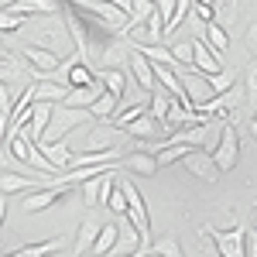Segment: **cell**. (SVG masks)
<instances>
[{"instance_id":"6da1fadb","label":"cell","mask_w":257,"mask_h":257,"mask_svg":"<svg viewBox=\"0 0 257 257\" xmlns=\"http://www.w3.org/2000/svg\"><path fill=\"white\" fill-rule=\"evenodd\" d=\"M93 117H89V110H79V106H65V103H55V110H52V120H48V127H45V138L41 141H65L72 131H79V127H89Z\"/></svg>"},{"instance_id":"7a4b0ae2","label":"cell","mask_w":257,"mask_h":257,"mask_svg":"<svg viewBox=\"0 0 257 257\" xmlns=\"http://www.w3.org/2000/svg\"><path fill=\"white\" fill-rule=\"evenodd\" d=\"M117 178H120V189H123V196H127V213H123L120 219H127V223L138 230L141 243H151V216H148L144 196L138 192V185H134L131 178H123V175H117Z\"/></svg>"},{"instance_id":"3957f363","label":"cell","mask_w":257,"mask_h":257,"mask_svg":"<svg viewBox=\"0 0 257 257\" xmlns=\"http://www.w3.org/2000/svg\"><path fill=\"white\" fill-rule=\"evenodd\" d=\"M28 45H38V48L52 52V55H59V59H69V55H76V48H72V38H69V28H65V18H62L59 24H41V28H35Z\"/></svg>"},{"instance_id":"277c9868","label":"cell","mask_w":257,"mask_h":257,"mask_svg":"<svg viewBox=\"0 0 257 257\" xmlns=\"http://www.w3.org/2000/svg\"><path fill=\"white\" fill-rule=\"evenodd\" d=\"M0 82H7L11 86V93L18 96L21 89L28 86L31 79V69H28V62L18 55V48H7L4 41H0Z\"/></svg>"},{"instance_id":"5b68a950","label":"cell","mask_w":257,"mask_h":257,"mask_svg":"<svg viewBox=\"0 0 257 257\" xmlns=\"http://www.w3.org/2000/svg\"><path fill=\"white\" fill-rule=\"evenodd\" d=\"M240 103H247V96H243V86H240V79H237L230 89H223V93H216V96H209L206 103H199L196 110H199V113H206V117H213V120H226Z\"/></svg>"},{"instance_id":"8992f818","label":"cell","mask_w":257,"mask_h":257,"mask_svg":"<svg viewBox=\"0 0 257 257\" xmlns=\"http://www.w3.org/2000/svg\"><path fill=\"white\" fill-rule=\"evenodd\" d=\"M243 233H247V226H230V230L202 226V237L216 247L219 257H243Z\"/></svg>"},{"instance_id":"52a82bcc","label":"cell","mask_w":257,"mask_h":257,"mask_svg":"<svg viewBox=\"0 0 257 257\" xmlns=\"http://www.w3.org/2000/svg\"><path fill=\"white\" fill-rule=\"evenodd\" d=\"M127 138L123 127H113L110 120H93L89 123V138H86V148L82 151H110V148H120Z\"/></svg>"},{"instance_id":"ba28073f","label":"cell","mask_w":257,"mask_h":257,"mask_svg":"<svg viewBox=\"0 0 257 257\" xmlns=\"http://www.w3.org/2000/svg\"><path fill=\"white\" fill-rule=\"evenodd\" d=\"M209 155H213V161H216L219 172H230V168L237 165L240 138H237V127H233V123H223V127H219V141H216V148H213Z\"/></svg>"},{"instance_id":"9c48e42d","label":"cell","mask_w":257,"mask_h":257,"mask_svg":"<svg viewBox=\"0 0 257 257\" xmlns=\"http://www.w3.org/2000/svg\"><path fill=\"white\" fill-rule=\"evenodd\" d=\"M182 165H185L189 175L202 178V182H219V175H223V172L216 168V161H213V155H209L206 148H189L185 158H182Z\"/></svg>"},{"instance_id":"30bf717a","label":"cell","mask_w":257,"mask_h":257,"mask_svg":"<svg viewBox=\"0 0 257 257\" xmlns=\"http://www.w3.org/2000/svg\"><path fill=\"white\" fill-rule=\"evenodd\" d=\"M65 192H69V185L48 182V185H41V189H31L28 196L21 199V209H24V213H45V209H48V206H55Z\"/></svg>"},{"instance_id":"8fae6325","label":"cell","mask_w":257,"mask_h":257,"mask_svg":"<svg viewBox=\"0 0 257 257\" xmlns=\"http://www.w3.org/2000/svg\"><path fill=\"white\" fill-rule=\"evenodd\" d=\"M178 79H182V89H185V96H189V103L192 106H199V103H206V99L213 96V86H209V76H202L199 69H189V65H182V69H175Z\"/></svg>"},{"instance_id":"7c38bea8","label":"cell","mask_w":257,"mask_h":257,"mask_svg":"<svg viewBox=\"0 0 257 257\" xmlns=\"http://www.w3.org/2000/svg\"><path fill=\"white\" fill-rule=\"evenodd\" d=\"M48 182H55V178H41V175H24V172H14V168H7V172H0V192L4 196H14V192H31V189H41V185H48Z\"/></svg>"},{"instance_id":"4fadbf2b","label":"cell","mask_w":257,"mask_h":257,"mask_svg":"<svg viewBox=\"0 0 257 257\" xmlns=\"http://www.w3.org/2000/svg\"><path fill=\"white\" fill-rule=\"evenodd\" d=\"M120 172H134V175H141V178H155L161 168H158L155 151L138 148V151H131V155H123V158H120Z\"/></svg>"},{"instance_id":"5bb4252c","label":"cell","mask_w":257,"mask_h":257,"mask_svg":"<svg viewBox=\"0 0 257 257\" xmlns=\"http://www.w3.org/2000/svg\"><path fill=\"white\" fill-rule=\"evenodd\" d=\"M7 11H14L21 18H48V14H62V0H7L0 4Z\"/></svg>"},{"instance_id":"9a60e30c","label":"cell","mask_w":257,"mask_h":257,"mask_svg":"<svg viewBox=\"0 0 257 257\" xmlns=\"http://www.w3.org/2000/svg\"><path fill=\"white\" fill-rule=\"evenodd\" d=\"M131 52H134V45L127 41V35H113V38H110V45L103 48L99 62H96V72H99V69H120L123 62L131 59Z\"/></svg>"},{"instance_id":"2e32d148","label":"cell","mask_w":257,"mask_h":257,"mask_svg":"<svg viewBox=\"0 0 257 257\" xmlns=\"http://www.w3.org/2000/svg\"><path fill=\"white\" fill-rule=\"evenodd\" d=\"M192 69H199L202 76H216L223 69V55H216L202 38H192Z\"/></svg>"},{"instance_id":"e0dca14e","label":"cell","mask_w":257,"mask_h":257,"mask_svg":"<svg viewBox=\"0 0 257 257\" xmlns=\"http://www.w3.org/2000/svg\"><path fill=\"white\" fill-rule=\"evenodd\" d=\"M123 257H185V254H182L175 237H158V240H151V243L134 247L131 254H123Z\"/></svg>"},{"instance_id":"ac0fdd59","label":"cell","mask_w":257,"mask_h":257,"mask_svg":"<svg viewBox=\"0 0 257 257\" xmlns=\"http://www.w3.org/2000/svg\"><path fill=\"white\" fill-rule=\"evenodd\" d=\"M127 65H131V76L138 79V86L144 89V93H155V89H158V82H155V65H151V62L144 59V55H141L138 48L131 52Z\"/></svg>"},{"instance_id":"d6986e66","label":"cell","mask_w":257,"mask_h":257,"mask_svg":"<svg viewBox=\"0 0 257 257\" xmlns=\"http://www.w3.org/2000/svg\"><path fill=\"white\" fill-rule=\"evenodd\" d=\"M38 151L55 165L59 175H62V172H69V165H72V151H69L65 141H38Z\"/></svg>"},{"instance_id":"ffe728a7","label":"cell","mask_w":257,"mask_h":257,"mask_svg":"<svg viewBox=\"0 0 257 257\" xmlns=\"http://www.w3.org/2000/svg\"><path fill=\"white\" fill-rule=\"evenodd\" d=\"M117 233H120V226L113 223V219H110V223H99V233H96V240H93V247H89V254H96V257H113Z\"/></svg>"},{"instance_id":"44dd1931","label":"cell","mask_w":257,"mask_h":257,"mask_svg":"<svg viewBox=\"0 0 257 257\" xmlns=\"http://www.w3.org/2000/svg\"><path fill=\"white\" fill-rule=\"evenodd\" d=\"M123 131H127V138H131V141H138V138H141V141H151V138H158L165 127H161V123L151 117V113H144V117L131 120V123H127ZM165 134H168V131H165Z\"/></svg>"},{"instance_id":"7402d4cb","label":"cell","mask_w":257,"mask_h":257,"mask_svg":"<svg viewBox=\"0 0 257 257\" xmlns=\"http://www.w3.org/2000/svg\"><path fill=\"white\" fill-rule=\"evenodd\" d=\"M69 240L65 237H52V240H41V243H28L21 250H11V254H0V257H52L55 250H62Z\"/></svg>"},{"instance_id":"603a6c76","label":"cell","mask_w":257,"mask_h":257,"mask_svg":"<svg viewBox=\"0 0 257 257\" xmlns=\"http://www.w3.org/2000/svg\"><path fill=\"white\" fill-rule=\"evenodd\" d=\"M99 93H103V82H99V79L89 82V86H69V93H65L62 103H65V106H79V110H86Z\"/></svg>"},{"instance_id":"cb8c5ba5","label":"cell","mask_w":257,"mask_h":257,"mask_svg":"<svg viewBox=\"0 0 257 257\" xmlns=\"http://www.w3.org/2000/svg\"><path fill=\"white\" fill-rule=\"evenodd\" d=\"M96 79L103 82V89H106L110 96L123 99V93H127V72H123V69H99Z\"/></svg>"},{"instance_id":"d4e9b609","label":"cell","mask_w":257,"mask_h":257,"mask_svg":"<svg viewBox=\"0 0 257 257\" xmlns=\"http://www.w3.org/2000/svg\"><path fill=\"white\" fill-rule=\"evenodd\" d=\"M65 93H69V82H62V79L35 82V99H41V103H62Z\"/></svg>"},{"instance_id":"484cf974","label":"cell","mask_w":257,"mask_h":257,"mask_svg":"<svg viewBox=\"0 0 257 257\" xmlns=\"http://www.w3.org/2000/svg\"><path fill=\"white\" fill-rule=\"evenodd\" d=\"M202 41H206L216 55H226V48H230V35H226V28H219L216 21L202 24Z\"/></svg>"},{"instance_id":"4316f807","label":"cell","mask_w":257,"mask_h":257,"mask_svg":"<svg viewBox=\"0 0 257 257\" xmlns=\"http://www.w3.org/2000/svg\"><path fill=\"white\" fill-rule=\"evenodd\" d=\"M86 110H89V117H93V120H110V117H113V113L120 110V99H117V96H110V93L103 89V93H99V96L93 99Z\"/></svg>"},{"instance_id":"83f0119b","label":"cell","mask_w":257,"mask_h":257,"mask_svg":"<svg viewBox=\"0 0 257 257\" xmlns=\"http://www.w3.org/2000/svg\"><path fill=\"white\" fill-rule=\"evenodd\" d=\"M99 233V223H93V219H82L79 230H76V254H89V247H93V240H96Z\"/></svg>"},{"instance_id":"f1b7e54d","label":"cell","mask_w":257,"mask_h":257,"mask_svg":"<svg viewBox=\"0 0 257 257\" xmlns=\"http://www.w3.org/2000/svg\"><path fill=\"white\" fill-rule=\"evenodd\" d=\"M103 175L106 172H99V175L86 178V182H79V196H82V206H99V189H103Z\"/></svg>"},{"instance_id":"f546056e","label":"cell","mask_w":257,"mask_h":257,"mask_svg":"<svg viewBox=\"0 0 257 257\" xmlns=\"http://www.w3.org/2000/svg\"><path fill=\"white\" fill-rule=\"evenodd\" d=\"M213 21L219 28H230L237 21V0H213Z\"/></svg>"},{"instance_id":"4dcf8cb0","label":"cell","mask_w":257,"mask_h":257,"mask_svg":"<svg viewBox=\"0 0 257 257\" xmlns=\"http://www.w3.org/2000/svg\"><path fill=\"white\" fill-rule=\"evenodd\" d=\"M240 86H243L247 103H254V106H257V59H250V62H247V69L240 72Z\"/></svg>"},{"instance_id":"1f68e13d","label":"cell","mask_w":257,"mask_h":257,"mask_svg":"<svg viewBox=\"0 0 257 257\" xmlns=\"http://www.w3.org/2000/svg\"><path fill=\"white\" fill-rule=\"evenodd\" d=\"M189 11H192V0H175V11H172V18L165 21V38H172L178 28H182V21L189 18Z\"/></svg>"},{"instance_id":"d6a6232c","label":"cell","mask_w":257,"mask_h":257,"mask_svg":"<svg viewBox=\"0 0 257 257\" xmlns=\"http://www.w3.org/2000/svg\"><path fill=\"white\" fill-rule=\"evenodd\" d=\"M28 21L31 18H21L14 11H7V7H0V35H14L21 28H28Z\"/></svg>"},{"instance_id":"836d02e7","label":"cell","mask_w":257,"mask_h":257,"mask_svg":"<svg viewBox=\"0 0 257 257\" xmlns=\"http://www.w3.org/2000/svg\"><path fill=\"white\" fill-rule=\"evenodd\" d=\"M237 79H240V72H237V69H226V65H223V69H219L216 76H209V86H213V96H216V93H223V89H230V86H233Z\"/></svg>"},{"instance_id":"e575fe53","label":"cell","mask_w":257,"mask_h":257,"mask_svg":"<svg viewBox=\"0 0 257 257\" xmlns=\"http://www.w3.org/2000/svg\"><path fill=\"white\" fill-rule=\"evenodd\" d=\"M151 14H155V0H134V4H131V11H127V18L134 21V24L148 21Z\"/></svg>"},{"instance_id":"d590c367","label":"cell","mask_w":257,"mask_h":257,"mask_svg":"<svg viewBox=\"0 0 257 257\" xmlns=\"http://www.w3.org/2000/svg\"><path fill=\"white\" fill-rule=\"evenodd\" d=\"M138 230H134V226H131V233H117V247H113V254H131V250H134V247H138Z\"/></svg>"},{"instance_id":"8d00e7d4","label":"cell","mask_w":257,"mask_h":257,"mask_svg":"<svg viewBox=\"0 0 257 257\" xmlns=\"http://www.w3.org/2000/svg\"><path fill=\"white\" fill-rule=\"evenodd\" d=\"M172 55H175L178 65H189V69H192V41H178V45H172Z\"/></svg>"},{"instance_id":"74e56055","label":"cell","mask_w":257,"mask_h":257,"mask_svg":"<svg viewBox=\"0 0 257 257\" xmlns=\"http://www.w3.org/2000/svg\"><path fill=\"white\" fill-rule=\"evenodd\" d=\"M243 257H257V230L247 223V233H243Z\"/></svg>"},{"instance_id":"f35d334b","label":"cell","mask_w":257,"mask_h":257,"mask_svg":"<svg viewBox=\"0 0 257 257\" xmlns=\"http://www.w3.org/2000/svg\"><path fill=\"white\" fill-rule=\"evenodd\" d=\"M243 41H247V52L257 59V24H247V31H243Z\"/></svg>"},{"instance_id":"ab89813d","label":"cell","mask_w":257,"mask_h":257,"mask_svg":"<svg viewBox=\"0 0 257 257\" xmlns=\"http://www.w3.org/2000/svg\"><path fill=\"white\" fill-rule=\"evenodd\" d=\"M155 11H158L161 21H168V18H172V11H175V0H155Z\"/></svg>"},{"instance_id":"60d3db41","label":"cell","mask_w":257,"mask_h":257,"mask_svg":"<svg viewBox=\"0 0 257 257\" xmlns=\"http://www.w3.org/2000/svg\"><path fill=\"white\" fill-rule=\"evenodd\" d=\"M4 219H7V196L0 192V226H4Z\"/></svg>"},{"instance_id":"b9f144b4","label":"cell","mask_w":257,"mask_h":257,"mask_svg":"<svg viewBox=\"0 0 257 257\" xmlns=\"http://www.w3.org/2000/svg\"><path fill=\"white\" fill-rule=\"evenodd\" d=\"M250 226L257 230V202H254V213H250Z\"/></svg>"},{"instance_id":"7bdbcfd3","label":"cell","mask_w":257,"mask_h":257,"mask_svg":"<svg viewBox=\"0 0 257 257\" xmlns=\"http://www.w3.org/2000/svg\"><path fill=\"white\" fill-rule=\"evenodd\" d=\"M250 134H254V138H257V120H250Z\"/></svg>"},{"instance_id":"ee69618b","label":"cell","mask_w":257,"mask_h":257,"mask_svg":"<svg viewBox=\"0 0 257 257\" xmlns=\"http://www.w3.org/2000/svg\"><path fill=\"white\" fill-rule=\"evenodd\" d=\"M196 4H206V7H213V0H196Z\"/></svg>"},{"instance_id":"f6af8a7d","label":"cell","mask_w":257,"mask_h":257,"mask_svg":"<svg viewBox=\"0 0 257 257\" xmlns=\"http://www.w3.org/2000/svg\"><path fill=\"white\" fill-rule=\"evenodd\" d=\"M76 257H96V254H76Z\"/></svg>"},{"instance_id":"bcb514c9","label":"cell","mask_w":257,"mask_h":257,"mask_svg":"<svg viewBox=\"0 0 257 257\" xmlns=\"http://www.w3.org/2000/svg\"><path fill=\"white\" fill-rule=\"evenodd\" d=\"M250 120H257V110H254V117H250Z\"/></svg>"}]
</instances>
